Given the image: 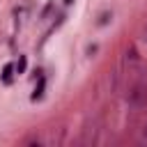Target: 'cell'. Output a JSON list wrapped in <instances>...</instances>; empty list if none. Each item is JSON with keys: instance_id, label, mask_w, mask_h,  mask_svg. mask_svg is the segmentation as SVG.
Listing matches in <instances>:
<instances>
[{"instance_id": "1", "label": "cell", "mask_w": 147, "mask_h": 147, "mask_svg": "<svg viewBox=\"0 0 147 147\" xmlns=\"http://www.w3.org/2000/svg\"><path fill=\"white\" fill-rule=\"evenodd\" d=\"M25 69H28V57H25V55H21V57H18V62L14 64V71H16V74H25Z\"/></svg>"}, {"instance_id": "2", "label": "cell", "mask_w": 147, "mask_h": 147, "mask_svg": "<svg viewBox=\"0 0 147 147\" xmlns=\"http://www.w3.org/2000/svg\"><path fill=\"white\" fill-rule=\"evenodd\" d=\"M44 85H46V80L44 78H39V85H37V90H34V94H32V99L37 101V99H41V94H44Z\"/></svg>"}, {"instance_id": "3", "label": "cell", "mask_w": 147, "mask_h": 147, "mask_svg": "<svg viewBox=\"0 0 147 147\" xmlns=\"http://www.w3.org/2000/svg\"><path fill=\"white\" fill-rule=\"evenodd\" d=\"M11 71H14V64H7V67H5V71H2V80H5V83H9V80H11Z\"/></svg>"}, {"instance_id": "4", "label": "cell", "mask_w": 147, "mask_h": 147, "mask_svg": "<svg viewBox=\"0 0 147 147\" xmlns=\"http://www.w3.org/2000/svg\"><path fill=\"white\" fill-rule=\"evenodd\" d=\"M110 16H113V14H110V11H103V14H101V16H99V21H96V25H106V23H108V21H110Z\"/></svg>"}, {"instance_id": "5", "label": "cell", "mask_w": 147, "mask_h": 147, "mask_svg": "<svg viewBox=\"0 0 147 147\" xmlns=\"http://www.w3.org/2000/svg\"><path fill=\"white\" fill-rule=\"evenodd\" d=\"M138 140H140V142H142V145H145V142H147V122H145V124H142V129H140V136H138Z\"/></svg>"}, {"instance_id": "6", "label": "cell", "mask_w": 147, "mask_h": 147, "mask_svg": "<svg viewBox=\"0 0 147 147\" xmlns=\"http://www.w3.org/2000/svg\"><path fill=\"white\" fill-rule=\"evenodd\" d=\"M145 41H147V23H145Z\"/></svg>"}]
</instances>
